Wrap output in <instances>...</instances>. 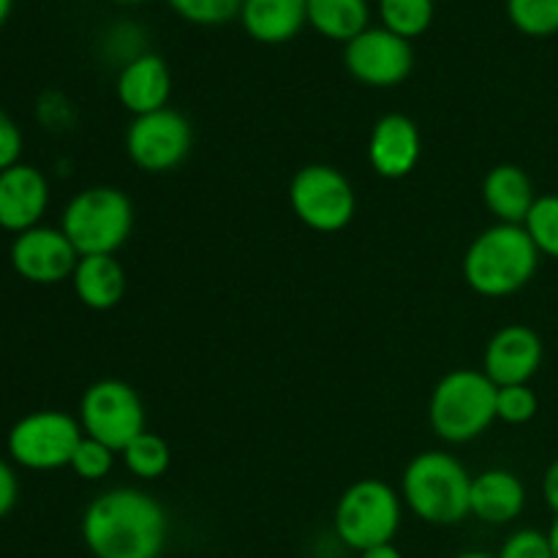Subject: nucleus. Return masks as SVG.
I'll return each instance as SVG.
<instances>
[{"mask_svg": "<svg viewBox=\"0 0 558 558\" xmlns=\"http://www.w3.org/2000/svg\"><path fill=\"white\" fill-rule=\"evenodd\" d=\"M22 153V131L16 129L14 120L0 109V172L20 163Z\"/></svg>", "mask_w": 558, "mask_h": 558, "instance_id": "nucleus-30", "label": "nucleus"}, {"mask_svg": "<svg viewBox=\"0 0 558 558\" xmlns=\"http://www.w3.org/2000/svg\"><path fill=\"white\" fill-rule=\"evenodd\" d=\"M118 3H125V5H131V3H142V0H118Z\"/></svg>", "mask_w": 558, "mask_h": 558, "instance_id": "nucleus-37", "label": "nucleus"}, {"mask_svg": "<svg viewBox=\"0 0 558 558\" xmlns=\"http://www.w3.org/2000/svg\"><path fill=\"white\" fill-rule=\"evenodd\" d=\"M423 153L420 129L412 118L390 112L376 120L368 136V161L379 178L401 180L414 172Z\"/></svg>", "mask_w": 558, "mask_h": 558, "instance_id": "nucleus-14", "label": "nucleus"}, {"mask_svg": "<svg viewBox=\"0 0 558 558\" xmlns=\"http://www.w3.org/2000/svg\"><path fill=\"white\" fill-rule=\"evenodd\" d=\"M82 436L85 430L80 420L58 409H41L11 425L5 447H9L11 461L20 466L31 472H54V469L69 466Z\"/></svg>", "mask_w": 558, "mask_h": 558, "instance_id": "nucleus-7", "label": "nucleus"}, {"mask_svg": "<svg viewBox=\"0 0 558 558\" xmlns=\"http://www.w3.org/2000/svg\"><path fill=\"white\" fill-rule=\"evenodd\" d=\"M172 11L183 16L191 25L213 27V25H227L234 16H240L243 0H169Z\"/></svg>", "mask_w": 558, "mask_h": 558, "instance_id": "nucleus-26", "label": "nucleus"}, {"mask_svg": "<svg viewBox=\"0 0 558 558\" xmlns=\"http://www.w3.org/2000/svg\"><path fill=\"white\" fill-rule=\"evenodd\" d=\"M456 558H496V556L483 554V550H466V554H461V556H456Z\"/></svg>", "mask_w": 558, "mask_h": 558, "instance_id": "nucleus-36", "label": "nucleus"}, {"mask_svg": "<svg viewBox=\"0 0 558 558\" xmlns=\"http://www.w3.org/2000/svg\"><path fill=\"white\" fill-rule=\"evenodd\" d=\"M543 496H545V505L558 515V458L548 466L543 477Z\"/></svg>", "mask_w": 558, "mask_h": 558, "instance_id": "nucleus-32", "label": "nucleus"}, {"mask_svg": "<svg viewBox=\"0 0 558 558\" xmlns=\"http://www.w3.org/2000/svg\"><path fill=\"white\" fill-rule=\"evenodd\" d=\"M11 3H14V0H0V25H3V22L9 20Z\"/></svg>", "mask_w": 558, "mask_h": 558, "instance_id": "nucleus-35", "label": "nucleus"}, {"mask_svg": "<svg viewBox=\"0 0 558 558\" xmlns=\"http://www.w3.org/2000/svg\"><path fill=\"white\" fill-rule=\"evenodd\" d=\"M523 229L537 245L539 254L558 259V194L537 196L526 221H523Z\"/></svg>", "mask_w": 558, "mask_h": 558, "instance_id": "nucleus-25", "label": "nucleus"}, {"mask_svg": "<svg viewBox=\"0 0 558 558\" xmlns=\"http://www.w3.org/2000/svg\"><path fill=\"white\" fill-rule=\"evenodd\" d=\"M434 11L436 0H379L381 27L407 38V41L428 31L430 22H434Z\"/></svg>", "mask_w": 558, "mask_h": 558, "instance_id": "nucleus-22", "label": "nucleus"}, {"mask_svg": "<svg viewBox=\"0 0 558 558\" xmlns=\"http://www.w3.org/2000/svg\"><path fill=\"white\" fill-rule=\"evenodd\" d=\"M539 265V251L518 223H494L474 238L463 256V278L483 298H507L526 287Z\"/></svg>", "mask_w": 558, "mask_h": 558, "instance_id": "nucleus-2", "label": "nucleus"}, {"mask_svg": "<svg viewBox=\"0 0 558 558\" xmlns=\"http://www.w3.org/2000/svg\"><path fill=\"white\" fill-rule=\"evenodd\" d=\"M131 227H134V205L125 191L112 185H93L80 191L65 205L60 221V229L80 256H114V251L123 248L125 240L131 238Z\"/></svg>", "mask_w": 558, "mask_h": 558, "instance_id": "nucleus-5", "label": "nucleus"}, {"mask_svg": "<svg viewBox=\"0 0 558 558\" xmlns=\"http://www.w3.org/2000/svg\"><path fill=\"white\" fill-rule=\"evenodd\" d=\"M167 537V510L140 488L107 490L82 515V539L96 558H158Z\"/></svg>", "mask_w": 558, "mask_h": 558, "instance_id": "nucleus-1", "label": "nucleus"}, {"mask_svg": "<svg viewBox=\"0 0 558 558\" xmlns=\"http://www.w3.org/2000/svg\"><path fill=\"white\" fill-rule=\"evenodd\" d=\"M240 22L259 44H287L308 25L305 0H243Z\"/></svg>", "mask_w": 558, "mask_h": 558, "instance_id": "nucleus-18", "label": "nucleus"}, {"mask_svg": "<svg viewBox=\"0 0 558 558\" xmlns=\"http://www.w3.org/2000/svg\"><path fill=\"white\" fill-rule=\"evenodd\" d=\"M172 96V74L163 58L142 52L140 58L123 63L118 74V98L134 118L167 109Z\"/></svg>", "mask_w": 558, "mask_h": 558, "instance_id": "nucleus-16", "label": "nucleus"}, {"mask_svg": "<svg viewBox=\"0 0 558 558\" xmlns=\"http://www.w3.org/2000/svg\"><path fill=\"white\" fill-rule=\"evenodd\" d=\"M496 392L499 387L483 371L458 368L441 376L430 396V428L450 445L477 439L496 420Z\"/></svg>", "mask_w": 558, "mask_h": 558, "instance_id": "nucleus-4", "label": "nucleus"}, {"mask_svg": "<svg viewBox=\"0 0 558 558\" xmlns=\"http://www.w3.org/2000/svg\"><path fill=\"white\" fill-rule=\"evenodd\" d=\"M120 456H123L125 469L140 480H158L161 474H167L169 463H172L169 445L158 434H150V430L136 436Z\"/></svg>", "mask_w": 558, "mask_h": 558, "instance_id": "nucleus-23", "label": "nucleus"}, {"mask_svg": "<svg viewBox=\"0 0 558 558\" xmlns=\"http://www.w3.org/2000/svg\"><path fill=\"white\" fill-rule=\"evenodd\" d=\"M49 205V183L31 163L0 172V229L22 234L38 227Z\"/></svg>", "mask_w": 558, "mask_h": 558, "instance_id": "nucleus-15", "label": "nucleus"}, {"mask_svg": "<svg viewBox=\"0 0 558 558\" xmlns=\"http://www.w3.org/2000/svg\"><path fill=\"white\" fill-rule=\"evenodd\" d=\"M80 425L85 436L123 452L136 436L145 434V403L125 381L101 379L82 396Z\"/></svg>", "mask_w": 558, "mask_h": 558, "instance_id": "nucleus-9", "label": "nucleus"}, {"mask_svg": "<svg viewBox=\"0 0 558 558\" xmlns=\"http://www.w3.org/2000/svg\"><path fill=\"white\" fill-rule=\"evenodd\" d=\"M469 496H472V474L450 452H420L403 472L401 499L420 521L430 526H456L472 515Z\"/></svg>", "mask_w": 558, "mask_h": 558, "instance_id": "nucleus-3", "label": "nucleus"}, {"mask_svg": "<svg viewBox=\"0 0 558 558\" xmlns=\"http://www.w3.org/2000/svg\"><path fill=\"white\" fill-rule=\"evenodd\" d=\"M496 558H554V550H550L548 534L537 529H521L505 539Z\"/></svg>", "mask_w": 558, "mask_h": 558, "instance_id": "nucleus-29", "label": "nucleus"}, {"mask_svg": "<svg viewBox=\"0 0 558 558\" xmlns=\"http://www.w3.org/2000/svg\"><path fill=\"white\" fill-rule=\"evenodd\" d=\"M74 294L85 308L109 311L125 298L129 278H125L123 265L114 256H80L74 267Z\"/></svg>", "mask_w": 558, "mask_h": 558, "instance_id": "nucleus-19", "label": "nucleus"}, {"mask_svg": "<svg viewBox=\"0 0 558 558\" xmlns=\"http://www.w3.org/2000/svg\"><path fill=\"white\" fill-rule=\"evenodd\" d=\"M360 558H403V554L392 543H385V545H374V548L363 550Z\"/></svg>", "mask_w": 558, "mask_h": 558, "instance_id": "nucleus-33", "label": "nucleus"}, {"mask_svg": "<svg viewBox=\"0 0 558 558\" xmlns=\"http://www.w3.org/2000/svg\"><path fill=\"white\" fill-rule=\"evenodd\" d=\"M294 216L314 232H341L357 210V196L347 174L327 163H308L289 185Z\"/></svg>", "mask_w": 558, "mask_h": 558, "instance_id": "nucleus-8", "label": "nucleus"}, {"mask_svg": "<svg viewBox=\"0 0 558 558\" xmlns=\"http://www.w3.org/2000/svg\"><path fill=\"white\" fill-rule=\"evenodd\" d=\"M526 507V488L521 477L507 469H488V472L472 477V496L469 510L488 526H505L512 523Z\"/></svg>", "mask_w": 558, "mask_h": 558, "instance_id": "nucleus-17", "label": "nucleus"}, {"mask_svg": "<svg viewBox=\"0 0 558 558\" xmlns=\"http://www.w3.org/2000/svg\"><path fill=\"white\" fill-rule=\"evenodd\" d=\"M194 145V129L178 109L167 107L158 112L140 114L131 120L125 134V150L140 169L150 174L172 172L185 161Z\"/></svg>", "mask_w": 558, "mask_h": 558, "instance_id": "nucleus-10", "label": "nucleus"}, {"mask_svg": "<svg viewBox=\"0 0 558 558\" xmlns=\"http://www.w3.org/2000/svg\"><path fill=\"white\" fill-rule=\"evenodd\" d=\"M305 16L330 41L349 44L371 27L368 0H305Z\"/></svg>", "mask_w": 558, "mask_h": 558, "instance_id": "nucleus-21", "label": "nucleus"}, {"mask_svg": "<svg viewBox=\"0 0 558 558\" xmlns=\"http://www.w3.org/2000/svg\"><path fill=\"white\" fill-rule=\"evenodd\" d=\"M11 267L16 276H22L31 283H60L74 276V267L80 262V254L65 238L63 229L54 227H33L27 232L16 234L9 251Z\"/></svg>", "mask_w": 558, "mask_h": 558, "instance_id": "nucleus-12", "label": "nucleus"}, {"mask_svg": "<svg viewBox=\"0 0 558 558\" xmlns=\"http://www.w3.org/2000/svg\"><path fill=\"white\" fill-rule=\"evenodd\" d=\"M543 365V341L526 325H507L488 341L483 374L496 387L529 385Z\"/></svg>", "mask_w": 558, "mask_h": 558, "instance_id": "nucleus-13", "label": "nucleus"}, {"mask_svg": "<svg viewBox=\"0 0 558 558\" xmlns=\"http://www.w3.org/2000/svg\"><path fill=\"white\" fill-rule=\"evenodd\" d=\"M401 496L385 480H360L349 485L336 505V534L347 548L363 550L374 545L392 543L401 529L403 505Z\"/></svg>", "mask_w": 558, "mask_h": 558, "instance_id": "nucleus-6", "label": "nucleus"}, {"mask_svg": "<svg viewBox=\"0 0 558 558\" xmlns=\"http://www.w3.org/2000/svg\"><path fill=\"white\" fill-rule=\"evenodd\" d=\"M71 472L76 477L87 480V483H98V480L107 477L114 466V450H109L101 441L90 439V436H82V441L76 445L74 458H71Z\"/></svg>", "mask_w": 558, "mask_h": 558, "instance_id": "nucleus-27", "label": "nucleus"}, {"mask_svg": "<svg viewBox=\"0 0 558 558\" xmlns=\"http://www.w3.org/2000/svg\"><path fill=\"white\" fill-rule=\"evenodd\" d=\"M343 65L357 82L368 87H396L412 74V41L387 27H368L343 49Z\"/></svg>", "mask_w": 558, "mask_h": 558, "instance_id": "nucleus-11", "label": "nucleus"}, {"mask_svg": "<svg viewBox=\"0 0 558 558\" xmlns=\"http://www.w3.org/2000/svg\"><path fill=\"white\" fill-rule=\"evenodd\" d=\"M537 396L529 385L499 387L496 392V420L507 425H523L537 414Z\"/></svg>", "mask_w": 558, "mask_h": 558, "instance_id": "nucleus-28", "label": "nucleus"}, {"mask_svg": "<svg viewBox=\"0 0 558 558\" xmlns=\"http://www.w3.org/2000/svg\"><path fill=\"white\" fill-rule=\"evenodd\" d=\"M548 543H550V550H554V558H558V515H556L554 526H550V532H548Z\"/></svg>", "mask_w": 558, "mask_h": 558, "instance_id": "nucleus-34", "label": "nucleus"}, {"mask_svg": "<svg viewBox=\"0 0 558 558\" xmlns=\"http://www.w3.org/2000/svg\"><path fill=\"white\" fill-rule=\"evenodd\" d=\"M507 16L526 36L545 38L558 33V0H507Z\"/></svg>", "mask_w": 558, "mask_h": 558, "instance_id": "nucleus-24", "label": "nucleus"}, {"mask_svg": "<svg viewBox=\"0 0 558 558\" xmlns=\"http://www.w3.org/2000/svg\"><path fill=\"white\" fill-rule=\"evenodd\" d=\"M485 207L499 218V223H518L523 227L529 210L534 207V183L515 163H499L485 174L483 183Z\"/></svg>", "mask_w": 558, "mask_h": 558, "instance_id": "nucleus-20", "label": "nucleus"}, {"mask_svg": "<svg viewBox=\"0 0 558 558\" xmlns=\"http://www.w3.org/2000/svg\"><path fill=\"white\" fill-rule=\"evenodd\" d=\"M16 499H20V480H16L14 469L9 466V461L0 458V521L14 510Z\"/></svg>", "mask_w": 558, "mask_h": 558, "instance_id": "nucleus-31", "label": "nucleus"}]
</instances>
